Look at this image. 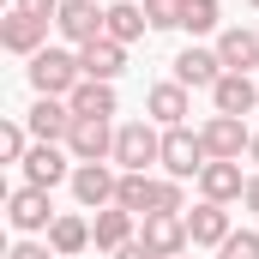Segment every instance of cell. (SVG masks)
I'll use <instances>...</instances> for the list:
<instances>
[{
    "label": "cell",
    "mask_w": 259,
    "mask_h": 259,
    "mask_svg": "<svg viewBox=\"0 0 259 259\" xmlns=\"http://www.w3.org/2000/svg\"><path fill=\"white\" fill-rule=\"evenodd\" d=\"M24 78L36 97H72L84 84V61H78V49H42L36 61H24Z\"/></svg>",
    "instance_id": "6da1fadb"
},
{
    "label": "cell",
    "mask_w": 259,
    "mask_h": 259,
    "mask_svg": "<svg viewBox=\"0 0 259 259\" xmlns=\"http://www.w3.org/2000/svg\"><path fill=\"white\" fill-rule=\"evenodd\" d=\"M157 163H163V127L157 121H121L115 127V169L151 175Z\"/></svg>",
    "instance_id": "7a4b0ae2"
},
{
    "label": "cell",
    "mask_w": 259,
    "mask_h": 259,
    "mask_svg": "<svg viewBox=\"0 0 259 259\" xmlns=\"http://www.w3.org/2000/svg\"><path fill=\"white\" fill-rule=\"evenodd\" d=\"M205 139H199V127H163V175L169 181H199L205 175Z\"/></svg>",
    "instance_id": "3957f363"
},
{
    "label": "cell",
    "mask_w": 259,
    "mask_h": 259,
    "mask_svg": "<svg viewBox=\"0 0 259 259\" xmlns=\"http://www.w3.org/2000/svg\"><path fill=\"white\" fill-rule=\"evenodd\" d=\"M199 139H205V157L211 163H241L247 157V145H253V127L241 121V115H205L199 121Z\"/></svg>",
    "instance_id": "277c9868"
},
{
    "label": "cell",
    "mask_w": 259,
    "mask_h": 259,
    "mask_svg": "<svg viewBox=\"0 0 259 259\" xmlns=\"http://www.w3.org/2000/svg\"><path fill=\"white\" fill-rule=\"evenodd\" d=\"M55 30H61V42H66V49H84V42L109 36V6H103V0H61V12H55Z\"/></svg>",
    "instance_id": "5b68a950"
},
{
    "label": "cell",
    "mask_w": 259,
    "mask_h": 259,
    "mask_svg": "<svg viewBox=\"0 0 259 259\" xmlns=\"http://www.w3.org/2000/svg\"><path fill=\"white\" fill-rule=\"evenodd\" d=\"M49 30H55L49 18L18 12V6H12V12L0 18V49H6V55H18V61H36V55L49 49Z\"/></svg>",
    "instance_id": "8992f818"
},
{
    "label": "cell",
    "mask_w": 259,
    "mask_h": 259,
    "mask_svg": "<svg viewBox=\"0 0 259 259\" xmlns=\"http://www.w3.org/2000/svg\"><path fill=\"white\" fill-rule=\"evenodd\" d=\"M18 169H24V187L55 193L61 181H72V169H78V163H72V151H66V145H42V139H36V145H30V157H24Z\"/></svg>",
    "instance_id": "52a82bcc"
},
{
    "label": "cell",
    "mask_w": 259,
    "mask_h": 259,
    "mask_svg": "<svg viewBox=\"0 0 259 259\" xmlns=\"http://www.w3.org/2000/svg\"><path fill=\"white\" fill-rule=\"evenodd\" d=\"M55 217H61V211L49 205L42 187H12V193H6V223H12L18 235H49Z\"/></svg>",
    "instance_id": "ba28073f"
},
{
    "label": "cell",
    "mask_w": 259,
    "mask_h": 259,
    "mask_svg": "<svg viewBox=\"0 0 259 259\" xmlns=\"http://www.w3.org/2000/svg\"><path fill=\"white\" fill-rule=\"evenodd\" d=\"M66 187L78 199V211H109V205H115V187H121V169H109V163H78Z\"/></svg>",
    "instance_id": "9c48e42d"
},
{
    "label": "cell",
    "mask_w": 259,
    "mask_h": 259,
    "mask_svg": "<svg viewBox=\"0 0 259 259\" xmlns=\"http://www.w3.org/2000/svg\"><path fill=\"white\" fill-rule=\"evenodd\" d=\"M66 151H72V163H115V121L78 115L72 133H66Z\"/></svg>",
    "instance_id": "30bf717a"
},
{
    "label": "cell",
    "mask_w": 259,
    "mask_h": 259,
    "mask_svg": "<svg viewBox=\"0 0 259 259\" xmlns=\"http://www.w3.org/2000/svg\"><path fill=\"white\" fill-rule=\"evenodd\" d=\"M187 115H193V91H187V84L157 78V84L145 91V121H157V127H187Z\"/></svg>",
    "instance_id": "8fae6325"
},
{
    "label": "cell",
    "mask_w": 259,
    "mask_h": 259,
    "mask_svg": "<svg viewBox=\"0 0 259 259\" xmlns=\"http://www.w3.org/2000/svg\"><path fill=\"white\" fill-rule=\"evenodd\" d=\"M72 103L66 97H36L30 109H24V127H30V139H42V145H66V133H72Z\"/></svg>",
    "instance_id": "7c38bea8"
},
{
    "label": "cell",
    "mask_w": 259,
    "mask_h": 259,
    "mask_svg": "<svg viewBox=\"0 0 259 259\" xmlns=\"http://www.w3.org/2000/svg\"><path fill=\"white\" fill-rule=\"evenodd\" d=\"M169 66H175V84H187V91H211V84L229 72V66H223V55H217V49H205V42H187Z\"/></svg>",
    "instance_id": "4fadbf2b"
},
{
    "label": "cell",
    "mask_w": 259,
    "mask_h": 259,
    "mask_svg": "<svg viewBox=\"0 0 259 259\" xmlns=\"http://www.w3.org/2000/svg\"><path fill=\"white\" fill-rule=\"evenodd\" d=\"M235 235V223H229V205H217V199H199V205H187V241L199 247H223Z\"/></svg>",
    "instance_id": "5bb4252c"
},
{
    "label": "cell",
    "mask_w": 259,
    "mask_h": 259,
    "mask_svg": "<svg viewBox=\"0 0 259 259\" xmlns=\"http://www.w3.org/2000/svg\"><path fill=\"white\" fill-rule=\"evenodd\" d=\"M211 49L223 55L229 72H253V78H259V30H253V24H223Z\"/></svg>",
    "instance_id": "9a60e30c"
},
{
    "label": "cell",
    "mask_w": 259,
    "mask_h": 259,
    "mask_svg": "<svg viewBox=\"0 0 259 259\" xmlns=\"http://www.w3.org/2000/svg\"><path fill=\"white\" fill-rule=\"evenodd\" d=\"M139 241H145L151 253H163V259L193 253V241H187V217H169V211H151L145 229H139Z\"/></svg>",
    "instance_id": "2e32d148"
},
{
    "label": "cell",
    "mask_w": 259,
    "mask_h": 259,
    "mask_svg": "<svg viewBox=\"0 0 259 259\" xmlns=\"http://www.w3.org/2000/svg\"><path fill=\"white\" fill-rule=\"evenodd\" d=\"M211 109H217V115H241V121H247V115L259 109V78H253V72H223V78L211 84Z\"/></svg>",
    "instance_id": "e0dca14e"
},
{
    "label": "cell",
    "mask_w": 259,
    "mask_h": 259,
    "mask_svg": "<svg viewBox=\"0 0 259 259\" xmlns=\"http://www.w3.org/2000/svg\"><path fill=\"white\" fill-rule=\"evenodd\" d=\"M91 241H97V253H121L127 241H139V217H133V211H121V205L91 211Z\"/></svg>",
    "instance_id": "ac0fdd59"
},
{
    "label": "cell",
    "mask_w": 259,
    "mask_h": 259,
    "mask_svg": "<svg viewBox=\"0 0 259 259\" xmlns=\"http://www.w3.org/2000/svg\"><path fill=\"white\" fill-rule=\"evenodd\" d=\"M78 61H84V78L115 84V78L127 72V49H121L115 36H97V42H84V49H78Z\"/></svg>",
    "instance_id": "d6986e66"
},
{
    "label": "cell",
    "mask_w": 259,
    "mask_h": 259,
    "mask_svg": "<svg viewBox=\"0 0 259 259\" xmlns=\"http://www.w3.org/2000/svg\"><path fill=\"white\" fill-rule=\"evenodd\" d=\"M42 241H49L61 259H78L84 247H97V241H91V217H84V211H61V217H55V229H49Z\"/></svg>",
    "instance_id": "ffe728a7"
},
{
    "label": "cell",
    "mask_w": 259,
    "mask_h": 259,
    "mask_svg": "<svg viewBox=\"0 0 259 259\" xmlns=\"http://www.w3.org/2000/svg\"><path fill=\"white\" fill-rule=\"evenodd\" d=\"M241 193H247V175H241V163H205V175H199V199L235 205Z\"/></svg>",
    "instance_id": "44dd1931"
},
{
    "label": "cell",
    "mask_w": 259,
    "mask_h": 259,
    "mask_svg": "<svg viewBox=\"0 0 259 259\" xmlns=\"http://www.w3.org/2000/svg\"><path fill=\"white\" fill-rule=\"evenodd\" d=\"M66 103H72V115H91V121H115V115H121V97H115V84H103V78H84Z\"/></svg>",
    "instance_id": "7402d4cb"
},
{
    "label": "cell",
    "mask_w": 259,
    "mask_h": 259,
    "mask_svg": "<svg viewBox=\"0 0 259 259\" xmlns=\"http://www.w3.org/2000/svg\"><path fill=\"white\" fill-rule=\"evenodd\" d=\"M115 205L133 211V217H151L157 211V175H139V169H121V187H115Z\"/></svg>",
    "instance_id": "603a6c76"
},
{
    "label": "cell",
    "mask_w": 259,
    "mask_h": 259,
    "mask_svg": "<svg viewBox=\"0 0 259 259\" xmlns=\"http://www.w3.org/2000/svg\"><path fill=\"white\" fill-rule=\"evenodd\" d=\"M145 30H151V18H145V0H115V6H109V36H115L121 49H133Z\"/></svg>",
    "instance_id": "cb8c5ba5"
},
{
    "label": "cell",
    "mask_w": 259,
    "mask_h": 259,
    "mask_svg": "<svg viewBox=\"0 0 259 259\" xmlns=\"http://www.w3.org/2000/svg\"><path fill=\"white\" fill-rule=\"evenodd\" d=\"M181 30H187V36H217V30H223V6H217V0H187Z\"/></svg>",
    "instance_id": "d4e9b609"
},
{
    "label": "cell",
    "mask_w": 259,
    "mask_h": 259,
    "mask_svg": "<svg viewBox=\"0 0 259 259\" xmlns=\"http://www.w3.org/2000/svg\"><path fill=\"white\" fill-rule=\"evenodd\" d=\"M30 145H36V139H30L24 121H6V127H0V163H24V157H30Z\"/></svg>",
    "instance_id": "484cf974"
},
{
    "label": "cell",
    "mask_w": 259,
    "mask_h": 259,
    "mask_svg": "<svg viewBox=\"0 0 259 259\" xmlns=\"http://www.w3.org/2000/svg\"><path fill=\"white\" fill-rule=\"evenodd\" d=\"M145 18H151V30H181L187 0H145Z\"/></svg>",
    "instance_id": "4316f807"
},
{
    "label": "cell",
    "mask_w": 259,
    "mask_h": 259,
    "mask_svg": "<svg viewBox=\"0 0 259 259\" xmlns=\"http://www.w3.org/2000/svg\"><path fill=\"white\" fill-rule=\"evenodd\" d=\"M217 259H259V229H235V235L217 247Z\"/></svg>",
    "instance_id": "83f0119b"
},
{
    "label": "cell",
    "mask_w": 259,
    "mask_h": 259,
    "mask_svg": "<svg viewBox=\"0 0 259 259\" xmlns=\"http://www.w3.org/2000/svg\"><path fill=\"white\" fill-rule=\"evenodd\" d=\"M6 259H61V253H55L49 241H36V235H18V247H12Z\"/></svg>",
    "instance_id": "f1b7e54d"
},
{
    "label": "cell",
    "mask_w": 259,
    "mask_h": 259,
    "mask_svg": "<svg viewBox=\"0 0 259 259\" xmlns=\"http://www.w3.org/2000/svg\"><path fill=\"white\" fill-rule=\"evenodd\" d=\"M18 12H36V18H49L55 24V12H61V0H12Z\"/></svg>",
    "instance_id": "f546056e"
},
{
    "label": "cell",
    "mask_w": 259,
    "mask_h": 259,
    "mask_svg": "<svg viewBox=\"0 0 259 259\" xmlns=\"http://www.w3.org/2000/svg\"><path fill=\"white\" fill-rule=\"evenodd\" d=\"M241 205H247V211H253V217H259V169H253V175H247V193H241Z\"/></svg>",
    "instance_id": "4dcf8cb0"
},
{
    "label": "cell",
    "mask_w": 259,
    "mask_h": 259,
    "mask_svg": "<svg viewBox=\"0 0 259 259\" xmlns=\"http://www.w3.org/2000/svg\"><path fill=\"white\" fill-rule=\"evenodd\" d=\"M115 259H163V253H151L145 241H127V247H121V253H115Z\"/></svg>",
    "instance_id": "1f68e13d"
},
{
    "label": "cell",
    "mask_w": 259,
    "mask_h": 259,
    "mask_svg": "<svg viewBox=\"0 0 259 259\" xmlns=\"http://www.w3.org/2000/svg\"><path fill=\"white\" fill-rule=\"evenodd\" d=\"M247 163H253V169H259V133H253V145H247Z\"/></svg>",
    "instance_id": "d6a6232c"
},
{
    "label": "cell",
    "mask_w": 259,
    "mask_h": 259,
    "mask_svg": "<svg viewBox=\"0 0 259 259\" xmlns=\"http://www.w3.org/2000/svg\"><path fill=\"white\" fill-rule=\"evenodd\" d=\"M247 6H253V12H259V0H247Z\"/></svg>",
    "instance_id": "836d02e7"
},
{
    "label": "cell",
    "mask_w": 259,
    "mask_h": 259,
    "mask_svg": "<svg viewBox=\"0 0 259 259\" xmlns=\"http://www.w3.org/2000/svg\"><path fill=\"white\" fill-rule=\"evenodd\" d=\"M253 30H259V18H253Z\"/></svg>",
    "instance_id": "e575fe53"
},
{
    "label": "cell",
    "mask_w": 259,
    "mask_h": 259,
    "mask_svg": "<svg viewBox=\"0 0 259 259\" xmlns=\"http://www.w3.org/2000/svg\"><path fill=\"white\" fill-rule=\"evenodd\" d=\"M181 259H193V253H181Z\"/></svg>",
    "instance_id": "d590c367"
}]
</instances>
